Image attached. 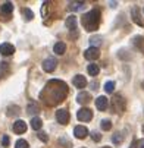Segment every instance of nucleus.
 I'll return each instance as SVG.
<instances>
[{
  "mask_svg": "<svg viewBox=\"0 0 144 148\" xmlns=\"http://www.w3.org/2000/svg\"><path fill=\"white\" fill-rule=\"evenodd\" d=\"M91 138H93L94 141H100V139H101V135H100L99 132H93V134H91Z\"/></svg>",
  "mask_w": 144,
  "mask_h": 148,
  "instance_id": "cd10ccee",
  "label": "nucleus"
},
{
  "mask_svg": "<svg viewBox=\"0 0 144 148\" xmlns=\"http://www.w3.org/2000/svg\"><path fill=\"white\" fill-rule=\"evenodd\" d=\"M103 148H110V147H103Z\"/></svg>",
  "mask_w": 144,
  "mask_h": 148,
  "instance_id": "473e14b6",
  "label": "nucleus"
},
{
  "mask_svg": "<svg viewBox=\"0 0 144 148\" xmlns=\"http://www.w3.org/2000/svg\"><path fill=\"white\" fill-rule=\"evenodd\" d=\"M56 119H57L59 123L66 125V123L69 122V112H68L66 109H60V110H57V112H56Z\"/></svg>",
  "mask_w": 144,
  "mask_h": 148,
  "instance_id": "20e7f679",
  "label": "nucleus"
},
{
  "mask_svg": "<svg viewBox=\"0 0 144 148\" xmlns=\"http://www.w3.org/2000/svg\"><path fill=\"white\" fill-rule=\"evenodd\" d=\"M40 138H41V139H43L44 142L47 141V135H46V134H40Z\"/></svg>",
  "mask_w": 144,
  "mask_h": 148,
  "instance_id": "7c9ffc66",
  "label": "nucleus"
},
{
  "mask_svg": "<svg viewBox=\"0 0 144 148\" xmlns=\"http://www.w3.org/2000/svg\"><path fill=\"white\" fill-rule=\"evenodd\" d=\"M112 128V123H110V120H101V129L103 131H109Z\"/></svg>",
  "mask_w": 144,
  "mask_h": 148,
  "instance_id": "b1692460",
  "label": "nucleus"
},
{
  "mask_svg": "<svg viewBox=\"0 0 144 148\" xmlns=\"http://www.w3.org/2000/svg\"><path fill=\"white\" fill-rule=\"evenodd\" d=\"M27 131V123L24 122V120H16L15 123H13V132L15 134H18V135H21V134H24Z\"/></svg>",
  "mask_w": 144,
  "mask_h": 148,
  "instance_id": "6e6552de",
  "label": "nucleus"
},
{
  "mask_svg": "<svg viewBox=\"0 0 144 148\" xmlns=\"http://www.w3.org/2000/svg\"><path fill=\"white\" fill-rule=\"evenodd\" d=\"M143 132H144V125H143Z\"/></svg>",
  "mask_w": 144,
  "mask_h": 148,
  "instance_id": "2f4dec72",
  "label": "nucleus"
},
{
  "mask_svg": "<svg viewBox=\"0 0 144 148\" xmlns=\"http://www.w3.org/2000/svg\"><path fill=\"white\" fill-rule=\"evenodd\" d=\"M28 109H30V110H28L30 113H35V112H38V107H35L34 104H30V106H28Z\"/></svg>",
  "mask_w": 144,
  "mask_h": 148,
  "instance_id": "c85d7f7f",
  "label": "nucleus"
},
{
  "mask_svg": "<svg viewBox=\"0 0 144 148\" xmlns=\"http://www.w3.org/2000/svg\"><path fill=\"white\" fill-rule=\"evenodd\" d=\"M84 56H85L87 60H96V59L100 57V51H99L97 47H90L84 51Z\"/></svg>",
  "mask_w": 144,
  "mask_h": 148,
  "instance_id": "423d86ee",
  "label": "nucleus"
},
{
  "mask_svg": "<svg viewBox=\"0 0 144 148\" xmlns=\"http://www.w3.org/2000/svg\"><path fill=\"white\" fill-rule=\"evenodd\" d=\"M107 104H109V101H107V98H106L105 95H100V97L96 98V107H97L100 112L106 110V109H107Z\"/></svg>",
  "mask_w": 144,
  "mask_h": 148,
  "instance_id": "9d476101",
  "label": "nucleus"
},
{
  "mask_svg": "<svg viewBox=\"0 0 144 148\" xmlns=\"http://www.w3.org/2000/svg\"><path fill=\"white\" fill-rule=\"evenodd\" d=\"M56 68H57V62H56V59H53V57H49V59H46V60L43 62V69H44L46 72H53Z\"/></svg>",
  "mask_w": 144,
  "mask_h": 148,
  "instance_id": "39448f33",
  "label": "nucleus"
},
{
  "mask_svg": "<svg viewBox=\"0 0 144 148\" xmlns=\"http://www.w3.org/2000/svg\"><path fill=\"white\" fill-rule=\"evenodd\" d=\"M113 90H115V82L113 81H107L105 84V91L106 92H113Z\"/></svg>",
  "mask_w": 144,
  "mask_h": 148,
  "instance_id": "412c9836",
  "label": "nucleus"
},
{
  "mask_svg": "<svg viewBox=\"0 0 144 148\" xmlns=\"http://www.w3.org/2000/svg\"><path fill=\"white\" fill-rule=\"evenodd\" d=\"M22 15H24V16H25L28 21H31V19L34 18V13H32L30 9H22Z\"/></svg>",
  "mask_w": 144,
  "mask_h": 148,
  "instance_id": "393cba45",
  "label": "nucleus"
},
{
  "mask_svg": "<svg viewBox=\"0 0 144 148\" xmlns=\"http://www.w3.org/2000/svg\"><path fill=\"white\" fill-rule=\"evenodd\" d=\"M65 50H66V44H65V43H62V41L56 43V44H54V47H53V51H54L56 54H63V53H65Z\"/></svg>",
  "mask_w": 144,
  "mask_h": 148,
  "instance_id": "2eb2a0df",
  "label": "nucleus"
},
{
  "mask_svg": "<svg viewBox=\"0 0 144 148\" xmlns=\"http://www.w3.org/2000/svg\"><path fill=\"white\" fill-rule=\"evenodd\" d=\"M74 135L78 139H84L88 135V129L85 128V126H82V125H78V126H75V129H74Z\"/></svg>",
  "mask_w": 144,
  "mask_h": 148,
  "instance_id": "0eeeda50",
  "label": "nucleus"
},
{
  "mask_svg": "<svg viewBox=\"0 0 144 148\" xmlns=\"http://www.w3.org/2000/svg\"><path fill=\"white\" fill-rule=\"evenodd\" d=\"M87 71H88V73H90L91 76H96V75H99V72H100V69H99L97 65H90Z\"/></svg>",
  "mask_w": 144,
  "mask_h": 148,
  "instance_id": "aec40b11",
  "label": "nucleus"
},
{
  "mask_svg": "<svg viewBox=\"0 0 144 148\" xmlns=\"http://www.w3.org/2000/svg\"><path fill=\"white\" fill-rule=\"evenodd\" d=\"M135 148H144V139H138V141H137Z\"/></svg>",
  "mask_w": 144,
  "mask_h": 148,
  "instance_id": "c756f323",
  "label": "nucleus"
},
{
  "mask_svg": "<svg viewBox=\"0 0 144 148\" xmlns=\"http://www.w3.org/2000/svg\"><path fill=\"white\" fill-rule=\"evenodd\" d=\"M0 53H2L3 56H10L15 53V47L9 43H3L2 46H0Z\"/></svg>",
  "mask_w": 144,
  "mask_h": 148,
  "instance_id": "f8f14e48",
  "label": "nucleus"
},
{
  "mask_svg": "<svg viewBox=\"0 0 144 148\" xmlns=\"http://www.w3.org/2000/svg\"><path fill=\"white\" fill-rule=\"evenodd\" d=\"M112 104H113V107L116 109V112H122L123 109H125V101H123V98L121 95H116L113 97L112 100Z\"/></svg>",
  "mask_w": 144,
  "mask_h": 148,
  "instance_id": "9b49d317",
  "label": "nucleus"
},
{
  "mask_svg": "<svg viewBox=\"0 0 144 148\" xmlns=\"http://www.w3.org/2000/svg\"><path fill=\"white\" fill-rule=\"evenodd\" d=\"M85 3L84 2H71V10H81V9H84Z\"/></svg>",
  "mask_w": 144,
  "mask_h": 148,
  "instance_id": "a211bd4d",
  "label": "nucleus"
},
{
  "mask_svg": "<svg viewBox=\"0 0 144 148\" xmlns=\"http://www.w3.org/2000/svg\"><path fill=\"white\" fill-rule=\"evenodd\" d=\"M90 43H91V47H97L99 49L101 40H100V37H93V38H90Z\"/></svg>",
  "mask_w": 144,
  "mask_h": 148,
  "instance_id": "5701e85b",
  "label": "nucleus"
},
{
  "mask_svg": "<svg viewBox=\"0 0 144 148\" xmlns=\"http://www.w3.org/2000/svg\"><path fill=\"white\" fill-rule=\"evenodd\" d=\"M15 148H28V142L25 139H18L15 144Z\"/></svg>",
  "mask_w": 144,
  "mask_h": 148,
  "instance_id": "4be33fe9",
  "label": "nucleus"
},
{
  "mask_svg": "<svg viewBox=\"0 0 144 148\" xmlns=\"http://www.w3.org/2000/svg\"><path fill=\"white\" fill-rule=\"evenodd\" d=\"M2 145H3L5 148H8V147H9V136H6V135H5V136L2 138Z\"/></svg>",
  "mask_w": 144,
  "mask_h": 148,
  "instance_id": "a878e982",
  "label": "nucleus"
},
{
  "mask_svg": "<svg viewBox=\"0 0 144 148\" xmlns=\"http://www.w3.org/2000/svg\"><path fill=\"white\" fill-rule=\"evenodd\" d=\"M66 27H68L69 29H75V28H76V18H75V16H69V18L66 19Z\"/></svg>",
  "mask_w": 144,
  "mask_h": 148,
  "instance_id": "f3484780",
  "label": "nucleus"
},
{
  "mask_svg": "<svg viewBox=\"0 0 144 148\" xmlns=\"http://www.w3.org/2000/svg\"><path fill=\"white\" fill-rule=\"evenodd\" d=\"M76 117H78V120H81V122H90V120L93 119V112H91L90 109L84 107V109L78 110Z\"/></svg>",
  "mask_w": 144,
  "mask_h": 148,
  "instance_id": "7ed1b4c3",
  "label": "nucleus"
},
{
  "mask_svg": "<svg viewBox=\"0 0 144 148\" xmlns=\"http://www.w3.org/2000/svg\"><path fill=\"white\" fill-rule=\"evenodd\" d=\"M113 142H115V144H119V142H122V135H121V134H116V135L113 136Z\"/></svg>",
  "mask_w": 144,
  "mask_h": 148,
  "instance_id": "bb28decb",
  "label": "nucleus"
},
{
  "mask_svg": "<svg viewBox=\"0 0 144 148\" xmlns=\"http://www.w3.org/2000/svg\"><path fill=\"white\" fill-rule=\"evenodd\" d=\"M41 126H43V123H41V119H40V117H32V120H31V128H32L34 131H38V129H41Z\"/></svg>",
  "mask_w": 144,
  "mask_h": 148,
  "instance_id": "dca6fc26",
  "label": "nucleus"
},
{
  "mask_svg": "<svg viewBox=\"0 0 144 148\" xmlns=\"http://www.w3.org/2000/svg\"><path fill=\"white\" fill-rule=\"evenodd\" d=\"M91 100V97H90V94L88 92H79L78 95H76V101L79 103V104H87L88 101Z\"/></svg>",
  "mask_w": 144,
  "mask_h": 148,
  "instance_id": "ddd939ff",
  "label": "nucleus"
},
{
  "mask_svg": "<svg viewBox=\"0 0 144 148\" xmlns=\"http://www.w3.org/2000/svg\"><path fill=\"white\" fill-rule=\"evenodd\" d=\"M72 82H74V85L76 87V88H84L85 85H87V79H85V76L84 75H75L74 76V79H72Z\"/></svg>",
  "mask_w": 144,
  "mask_h": 148,
  "instance_id": "1a4fd4ad",
  "label": "nucleus"
},
{
  "mask_svg": "<svg viewBox=\"0 0 144 148\" xmlns=\"http://www.w3.org/2000/svg\"><path fill=\"white\" fill-rule=\"evenodd\" d=\"M0 12L5 13V15H10V13L13 12V3H10V2L3 3V5H2V8H0Z\"/></svg>",
  "mask_w": 144,
  "mask_h": 148,
  "instance_id": "4468645a",
  "label": "nucleus"
},
{
  "mask_svg": "<svg viewBox=\"0 0 144 148\" xmlns=\"http://www.w3.org/2000/svg\"><path fill=\"white\" fill-rule=\"evenodd\" d=\"M56 85V79H53V81H50L47 85H46V88H44V91L41 92V98H43L47 104H56V103H59V101H62L65 98V95H66V92H60V90L62 91H65L66 90V84L65 82H62V81H59L57 82V87H54Z\"/></svg>",
  "mask_w": 144,
  "mask_h": 148,
  "instance_id": "f257e3e1",
  "label": "nucleus"
},
{
  "mask_svg": "<svg viewBox=\"0 0 144 148\" xmlns=\"http://www.w3.org/2000/svg\"><path fill=\"white\" fill-rule=\"evenodd\" d=\"M132 19H134V22H137L138 25H143V21L140 19V15H138V9L137 8L132 9Z\"/></svg>",
  "mask_w": 144,
  "mask_h": 148,
  "instance_id": "6ab92c4d",
  "label": "nucleus"
},
{
  "mask_svg": "<svg viewBox=\"0 0 144 148\" xmlns=\"http://www.w3.org/2000/svg\"><path fill=\"white\" fill-rule=\"evenodd\" d=\"M99 24H100V10L99 9H93L82 16V25H84V28L87 31H96Z\"/></svg>",
  "mask_w": 144,
  "mask_h": 148,
  "instance_id": "f03ea898",
  "label": "nucleus"
}]
</instances>
